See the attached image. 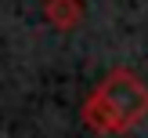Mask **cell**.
<instances>
[{
    "label": "cell",
    "mask_w": 148,
    "mask_h": 138,
    "mask_svg": "<svg viewBox=\"0 0 148 138\" xmlns=\"http://www.w3.org/2000/svg\"><path fill=\"white\" fill-rule=\"evenodd\" d=\"M148 113V87L130 69H116L98 84V91L83 102V120L94 131H130Z\"/></svg>",
    "instance_id": "6da1fadb"
},
{
    "label": "cell",
    "mask_w": 148,
    "mask_h": 138,
    "mask_svg": "<svg viewBox=\"0 0 148 138\" xmlns=\"http://www.w3.org/2000/svg\"><path fill=\"white\" fill-rule=\"evenodd\" d=\"M47 18L62 29L76 26L79 22V0H47Z\"/></svg>",
    "instance_id": "7a4b0ae2"
}]
</instances>
